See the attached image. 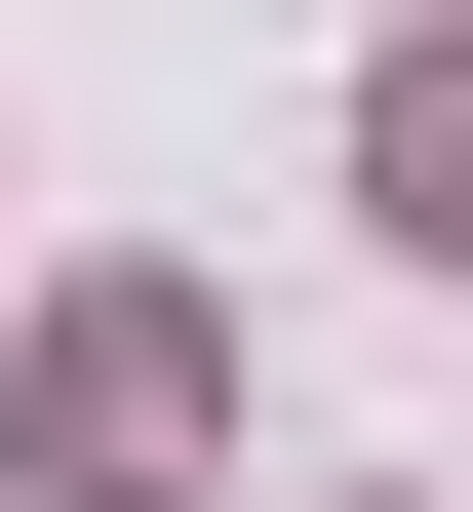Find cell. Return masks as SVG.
<instances>
[{"label":"cell","instance_id":"obj_1","mask_svg":"<svg viewBox=\"0 0 473 512\" xmlns=\"http://www.w3.org/2000/svg\"><path fill=\"white\" fill-rule=\"evenodd\" d=\"M0 434H40V512H158V473L237 434V316H198V276H79V316H40V394H0Z\"/></svg>","mask_w":473,"mask_h":512},{"label":"cell","instance_id":"obj_2","mask_svg":"<svg viewBox=\"0 0 473 512\" xmlns=\"http://www.w3.org/2000/svg\"><path fill=\"white\" fill-rule=\"evenodd\" d=\"M355 197H395V237L473 276V40H395V79H355Z\"/></svg>","mask_w":473,"mask_h":512}]
</instances>
